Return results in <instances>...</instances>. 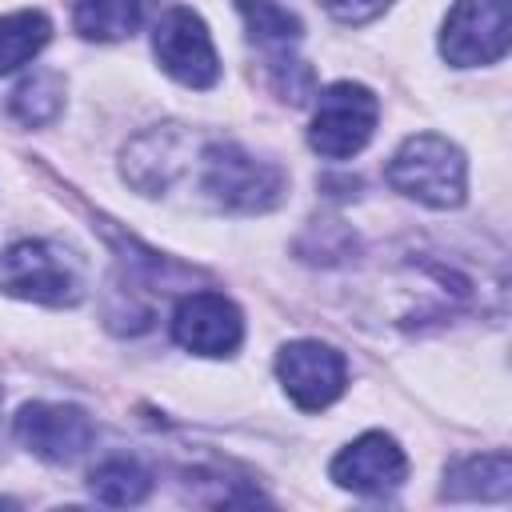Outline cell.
I'll list each match as a JSON object with an SVG mask.
<instances>
[{"label": "cell", "instance_id": "1", "mask_svg": "<svg viewBox=\"0 0 512 512\" xmlns=\"http://www.w3.org/2000/svg\"><path fill=\"white\" fill-rule=\"evenodd\" d=\"M196 160L200 192L220 212H268L288 192V180L272 160H256L232 140H208Z\"/></svg>", "mask_w": 512, "mask_h": 512}, {"label": "cell", "instance_id": "2", "mask_svg": "<svg viewBox=\"0 0 512 512\" xmlns=\"http://www.w3.org/2000/svg\"><path fill=\"white\" fill-rule=\"evenodd\" d=\"M384 176L400 196L428 208H460L468 196V160L452 140L436 132L408 136L392 152Z\"/></svg>", "mask_w": 512, "mask_h": 512}, {"label": "cell", "instance_id": "3", "mask_svg": "<svg viewBox=\"0 0 512 512\" xmlns=\"http://www.w3.org/2000/svg\"><path fill=\"white\" fill-rule=\"evenodd\" d=\"M0 288L32 304L72 308L84 296V272L80 260L56 240H20L0 256Z\"/></svg>", "mask_w": 512, "mask_h": 512}, {"label": "cell", "instance_id": "4", "mask_svg": "<svg viewBox=\"0 0 512 512\" xmlns=\"http://www.w3.org/2000/svg\"><path fill=\"white\" fill-rule=\"evenodd\" d=\"M376 120H380V100L364 84H352V80L328 84L316 100L308 144L328 160H348L372 140Z\"/></svg>", "mask_w": 512, "mask_h": 512}, {"label": "cell", "instance_id": "5", "mask_svg": "<svg viewBox=\"0 0 512 512\" xmlns=\"http://www.w3.org/2000/svg\"><path fill=\"white\" fill-rule=\"evenodd\" d=\"M512 40L508 0H456L440 28V56L456 68L496 64Z\"/></svg>", "mask_w": 512, "mask_h": 512}, {"label": "cell", "instance_id": "6", "mask_svg": "<svg viewBox=\"0 0 512 512\" xmlns=\"http://www.w3.org/2000/svg\"><path fill=\"white\" fill-rule=\"evenodd\" d=\"M152 52L160 68L184 88H212L220 80V56H216L212 32L192 8H172L156 20Z\"/></svg>", "mask_w": 512, "mask_h": 512}, {"label": "cell", "instance_id": "7", "mask_svg": "<svg viewBox=\"0 0 512 512\" xmlns=\"http://www.w3.org/2000/svg\"><path fill=\"white\" fill-rule=\"evenodd\" d=\"M276 376L284 384V392L296 400V408L304 412H320L328 408L344 384H348V364L332 344L320 340H292L276 352Z\"/></svg>", "mask_w": 512, "mask_h": 512}, {"label": "cell", "instance_id": "8", "mask_svg": "<svg viewBox=\"0 0 512 512\" xmlns=\"http://www.w3.org/2000/svg\"><path fill=\"white\" fill-rule=\"evenodd\" d=\"M96 428L92 416L76 404H48V400H32L16 412V440L48 460V464H68L76 456H84V448L92 444Z\"/></svg>", "mask_w": 512, "mask_h": 512}, {"label": "cell", "instance_id": "9", "mask_svg": "<svg viewBox=\"0 0 512 512\" xmlns=\"http://www.w3.org/2000/svg\"><path fill=\"white\" fill-rule=\"evenodd\" d=\"M172 336L196 356H232L244 340V320L228 296L188 292L172 312Z\"/></svg>", "mask_w": 512, "mask_h": 512}, {"label": "cell", "instance_id": "10", "mask_svg": "<svg viewBox=\"0 0 512 512\" xmlns=\"http://www.w3.org/2000/svg\"><path fill=\"white\" fill-rule=\"evenodd\" d=\"M328 472H332V480H336L340 488H348V492L384 496V492H392V488L404 484V476H408V456H404V448H400L392 436H384V432H364V436H356L348 448L336 452V460H332Z\"/></svg>", "mask_w": 512, "mask_h": 512}, {"label": "cell", "instance_id": "11", "mask_svg": "<svg viewBox=\"0 0 512 512\" xmlns=\"http://www.w3.org/2000/svg\"><path fill=\"white\" fill-rule=\"evenodd\" d=\"M188 160H192V136L180 124H160L140 132L124 148V180L144 196H160L188 168Z\"/></svg>", "mask_w": 512, "mask_h": 512}, {"label": "cell", "instance_id": "12", "mask_svg": "<svg viewBox=\"0 0 512 512\" xmlns=\"http://www.w3.org/2000/svg\"><path fill=\"white\" fill-rule=\"evenodd\" d=\"M236 8H240V16H244V24H248L252 44H260V48L268 52V76L292 68V64H296L292 48L300 44L304 24H300L288 8H280V4H272V0H236Z\"/></svg>", "mask_w": 512, "mask_h": 512}, {"label": "cell", "instance_id": "13", "mask_svg": "<svg viewBox=\"0 0 512 512\" xmlns=\"http://www.w3.org/2000/svg\"><path fill=\"white\" fill-rule=\"evenodd\" d=\"M508 488H512V460L504 448L456 460L444 472L448 500H508Z\"/></svg>", "mask_w": 512, "mask_h": 512}, {"label": "cell", "instance_id": "14", "mask_svg": "<svg viewBox=\"0 0 512 512\" xmlns=\"http://www.w3.org/2000/svg\"><path fill=\"white\" fill-rule=\"evenodd\" d=\"M156 0H72V28L84 40H124L132 36Z\"/></svg>", "mask_w": 512, "mask_h": 512}, {"label": "cell", "instance_id": "15", "mask_svg": "<svg viewBox=\"0 0 512 512\" xmlns=\"http://www.w3.org/2000/svg\"><path fill=\"white\" fill-rule=\"evenodd\" d=\"M88 492L100 500V504H112V508H128V504H140L148 500L152 492V472L132 460V456H108L104 464H96L88 472Z\"/></svg>", "mask_w": 512, "mask_h": 512}, {"label": "cell", "instance_id": "16", "mask_svg": "<svg viewBox=\"0 0 512 512\" xmlns=\"http://www.w3.org/2000/svg\"><path fill=\"white\" fill-rule=\"evenodd\" d=\"M48 36H52V24L36 8L0 16V76H8L20 64H28L48 44Z\"/></svg>", "mask_w": 512, "mask_h": 512}, {"label": "cell", "instance_id": "17", "mask_svg": "<svg viewBox=\"0 0 512 512\" xmlns=\"http://www.w3.org/2000/svg\"><path fill=\"white\" fill-rule=\"evenodd\" d=\"M12 116L28 128H40V124H52L64 108V76L52 72V68H40L32 76H24L8 100Z\"/></svg>", "mask_w": 512, "mask_h": 512}, {"label": "cell", "instance_id": "18", "mask_svg": "<svg viewBox=\"0 0 512 512\" xmlns=\"http://www.w3.org/2000/svg\"><path fill=\"white\" fill-rule=\"evenodd\" d=\"M328 16H336L340 24H364L372 16H380L392 0H320Z\"/></svg>", "mask_w": 512, "mask_h": 512}]
</instances>
